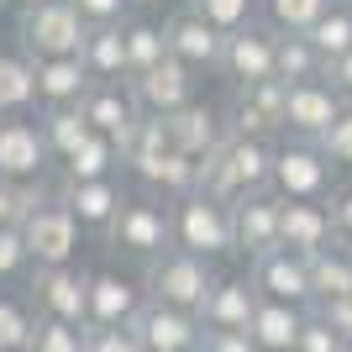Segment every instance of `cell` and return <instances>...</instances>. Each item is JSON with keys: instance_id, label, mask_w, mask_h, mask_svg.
I'll list each match as a JSON object with an SVG mask.
<instances>
[{"instance_id": "cell-5", "label": "cell", "mask_w": 352, "mask_h": 352, "mask_svg": "<svg viewBox=\"0 0 352 352\" xmlns=\"http://www.w3.org/2000/svg\"><path fill=\"white\" fill-rule=\"evenodd\" d=\"M216 263L210 258H200V252H184V248H168L163 258H153L147 263V300H163V305L174 310H206L210 289H216Z\"/></svg>"}, {"instance_id": "cell-47", "label": "cell", "mask_w": 352, "mask_h": 352, "mask_svg": "<svg viewBox=\"0 0 352 352\" xmlns=\"http://www.w3.org/2000/svg\"><path fill=\"white\" fill-rule=\"evenodd\" d=\"M326 79H331V85L342 89V100L352 105V53H342L337 63H326Z\"/></svg>"}, {"instance_id": "cell-14", "label": "cell", "mask_w": 352, "mask_h": 352, "mask_svg": "<svg viewBox=\"0 0 352 352\" xmlns=\"http://www.w3.org/2000/svg\"><path fill=\"white\" fill-rule=\"evenodd\" d=\"M252 284H258V294H268V300H289V305H316V279H310V258L294 248H274L263 252V258H252L248 263Z\"/></svg>"}, {"instance_id": "cell-39", "label": "cell", "mask_w": 352, "mask_h": 352, "mask_svg": "<svg viewBox=\"0 0 352 352\" xmlns=\"http://www.w3.org/2000/svg\"><path fill=\"white\" fill-rule=\"evenodd\" d=\"M21 274H32L27 236H21V226H0V284L21 279Z\"/></svg>"}, {"instance_id": "cell-52", "label": "cell", "mask_w": 352, "mask_h": 352, "mask_svg": "<svg viewBox=\"0 0 352 352\" xmlns=\"http://www.w3.org/2000/svg\"><path fill=\"white\" fill-rule=\"evenodd\" d=\"M347 352H352V342H347Z\"/></svg>"}, {"instance_id": "cell-10", "label": "cell", "mask_w": 352, "mask_h": 352, "mask_svg": "<svg viewBox=\"0 0 352 352\" xmlns=\"http://www.w3.org/2000/svg\"><path fill=\"white\" fill-rule=\"evenodd\" d=\"M53 147L43 137V121L37 116H6L0 121V174L21 179V184H43L47 168H53Z\"/></svg>"}, {"instance_id": "cell-48", "label": "cell", "mask_w": 352, "mask_h": 352, "mask_svg": "<svg viewBox=\"0 0 352 352\" xmlns=\"http://www.w3.org/2000/svg\"><path fill=\"white\" fill-rule=\"evenodd\" d=\"M126 6H132V11H147V16H153V11L163 6V0H126Z\"/></svg>"}, {"instance_id": "cell-9", "label": "cell", "mask_w": 352, "mask_h": 352, "mask_svg": "<svg viewBox=\"0 0 352 352\" xmlns=\"http://www.w3.org/2000/svg\"><path fill=\"white\" fill-rule=\"evenodd\" d=\"M27 294L37 316L69 326H89V268L79 263H58V268H32L27 274Z\"/></svg>"}, {"instance_id": "cell-41", "label": "cell", "mask_w": 352, "mask_h": 352, "mask_svg": "<svg viewBox=\"0 0 352 352\" xmlns=\"http://www.w3.org/2000/svg\"><path fill=\"white\" fill-rule=\"evenodd\" d=\"M89 352H147L132 326H89Z\"/></svg>"}, {"instance_id": "cell-28", "label": "cell", "mask_w": 352, "mask_h": 352, "mask_svg": "<svg viewBox=\"0 0 352 352\" xmlns=\"http://www.w3.org/2000/svg\"><path fill=\"white\" fill-rule=\"evenodd\" d=\"M79 58H85L89 79H132V58H126V37H121V27H89Z\"/></svg>"}, {"instance_id": "cell-17", "label": "cell", "mask_w": 352, "mask_h": 352, "mask_svg": "<svg viewBox=\"0 0 352 352\" xmlns=\"http://www.w3.org/2000/svg\"><path fill=\"white\" fill-rule=\"evenodd\" d=\"M163 27H168V53H174V58H184L190 69H200V74H216V69H221L226 32L210 27L195 6H184V0H179V11L163 16Z\"/></svg>"}, {"instance_id": "cell-27", "label": "cell", "mask_w": 352, "mask_h": 352, "mask_svg": "<svg viewBox=\"0 0 352 352\" xmlns=\"http://www.w3.org/2000/svg\"><path fill=\"white\" fill-rule=\"evenodd\" d=\"M32 63H37V95H43V105H79L85 89L95 85L85 58H32Z\"/></svg>"}, {"instance_id": "cell-36", "label": "cell", "mask_w": 352, "mask_h": 352, "mask_svg": "<svg viewBox=\"0 0 352 352\" xmlns=\"http://www.w3.org/2000/svg\"><path fill=\"white\" fill-rule=\"evenodd\" d=\"M184 6H195V11L221 32H242L263 16V0H184Z\"/></svg>"}, {"instance_id": "cell-3", "label": "cell", "mask_w": 352, "mask_h": 352, "mask_svg": "<svg viewBox=\"0 0 352 352\" xmlns=\"http://www.w3.org/2000/svg\"><path fill=\"white\" fill-rule=\"evenodd\" d=\"M89 21L74 11V0H43L16 11V47L27 58H79Z\"/></svg>"}, {"instance_id": "cell-11", "label": "cell", "mask_w": 352, "mask_h": 352, "mask_svg": "<svg viewBox=\"0 0 352 352\" xmlns=\"http://www.w3.org/2000/svg\"><path fill=\"white\" fill-rule=\"evenodd\" d=\"M342 111H347V100L331 79H300V85H289V100H284V137L321 142Z\"/></svg>"}, {"instance_id": "cell-43", "label": "cell", "mask_w": 352, "mask_h": 352, "mask_svg": "<svg viewBox=\"0 0 352 352\" xmlns=\"http://www.w3.org/2000/svg\"><path fill=\"white\" fill-rule=\"evenodd\" d=\"M74 11L85 16L89 27H121L126 16H137L126 0H74Z\"/></svg>"}, {"instance_id": "cell-7", "label": "cell", "mask_w": 352, "mask_h": 352, "mask_svg": "<svg viewBox=\"0 0 352 352\" xmlns=\"http://www.w3.org/2000/svg\"><path fill=\"white\" fill-rule=\"evenodd\" d=\"M79 216L63 206V195H43L32 216L21 221V236H27V252H32V268H58V263H74L79 258Z\"/></svg>"}, {"instance_id": "cell-31", "label": "cell", "mask_w": 352, "mask_h": 352, "mask_svg": "<svg viewBox=\"0 0 352 352\" xmlns=\"http://www.w3.org/2000/svg\"><path fill=\"white\" fill-rule=\"evenodd\" d=\"M310 279H316V300H347L352 294V248L331 242L310 258Z\"/></svg>"}, {"instance_id": "cell-30", "label": "cell", "mask_w": 352, "mask_h": 352, "mask_svg": "<svg viewBox=\"0 0 352 352\" xmlns=\"http://www.w3.org/2000/svg\"><path fill=\"white\" fill-rule=\"evenodd\" d=\"M37 121H43V137H47V147H53V158H58V163L69 158L89 132H95L89 116H85V105H43Z\"/></svg>"}, {"instance_id": "cell-16", "label": "cell", "mask_w": 352, "mask_h": 352, "mask_svg": "<svg viewBox=\"0 0 352 352\" xmlns=\"http://www.w3.org/2000/svg\"><path fill=\"white\" fill-rule=\"evenodd\" d=\"M147 305V284L121 268H89V326H132Z\"/></svg>"}, {"instance_id": "cell-34", "label": "cell", "mask_w": 352, "mask_h": 352, "mask_svg": "<svg viewBox=\"0 0 352 352\" xmlns=\"http://www.w3.org/2000/svg\"><path fill=\"white\" fill-rule=\"evenodd\" d=\"M310 43L321 47L326 63H337L342 53H352V0H337V6L310 27Z\"/></svg>"}, {"instance_id": "cell-22", "label": "cell", "mask_w": 352, "mask_h": 352, "mask_svg": "<svg viewBox=\"0 0 352 352\" xmlns=\"http://www.w3.org/2000/svg\"><path fill=\"white\" fill-rule=\"evenodd\" d=\"M168 137H174L179 153H190V158H210L232 132H226V111H216V105H206V100H190L184 111L168 116Z\"/></svg>"}, {"instance_id": "cell-2", "label": "cell", "mask_w": 352, "mask_h": 352, "mask_svg": "<svg viewBox=\"0 0 352 352\" xmlns=\"http://www.w3.org/2000/svg\"><path fill=\"white\" fill-rule=\"evenodd\" d=\"M105 248L116 252V258H126V263H153V258H163V252L174 248V206L168 200H158V195H132L126 206H121V216L111 221V232H105Z\"/></svg>"}, {"instance_id": "cell-53", "label": "cell", "mask_w": 352, "mask_h": 352, "mask_svg": "<svg viewBox=\"0 0 352 352\" xmlns=\"http://www.w3.org/2000/svg\"><path fill=\"white\" fill-rule=\"evenodd\" d=\"M0 121H6V116H0Z\"/></svg>"}, {"instance_id": "cell-35", "label": "cell", "mask_w": 352, "mask_h": 352, "mask_svg": "<svg viewBox=\"0 0 352 352\" xmlns=\"http://www.w3.org/2000/svg\"><path fill=\"white\" fill-rule=\"evenodd\" d=\"M337 0H263V21L274 32H310Z\"/></svg>"}, {"instance_id": "cell-8", "label": "cell", "mask_w": 352, "mask_h": 352, "mask_svg": "<svg viewBox=\"0 0 352 352\" xmlns=\"http://www.w3.org/2000/svg\"><path fill=\"white\" fill-rule=\"evenodd\" d=\"M221 79L232 89H252L263 79H279V32L268 21H252L242 32H226V47H221Z\"/></svg>"}, {"instance_id": "cell-38", "label": "cell", "mask_w": 352, "mask_h": 352, "mask_svg": "<svg viewBox=\"0 0 352 352\" xmlns=\"http://www.w3.org/2000/svg\"><path fill=\"white\" fill-rule=\"evenodd\" d=\"M37 200H43V184H21V179L0 174V226H21Z\"/></svg>"}, {"instance_id": "cell-15", "label": "cell", "mask_w": 352, "mask_h": 352, "mask_svg": "<svg viewBox=\"0 0 352 352\" xmlns=\"http://www.w3.org/2000/svg\"><path fill=\"white\" fill-rule=\"evenodd\" d=\"M126 174H132L147 195L168 200V206L200 190V158L179 153L174 142H168V147H158V153H142V158H132V163H126Z\"/></svg>"}, {"instance_id": "cell-21", "label": "cell", "mask_w": 352, "mask_h": 352, "mask_svg": "<svg viewBox=\"0 0 352 352\" xmlns=\"http://www.w3.org/2000/svg\"><path fill=\"white\" fill-rule=\"evenodd\" d=\"M337 242V221H331V200H284L279 216V248H294L316 258L321 248Z\"/></svg>"}, {"instance_id": "cell-1", "label": "cell", "mask_w": 352, "mask_h": 352, "mask_svg": "<svg viewBox=\"0 0 352 352\" xmlns=\"http://www.w3.org/2000/svg\"><path fill=\"white\" fill-rule=\"evenodd\" d=\"M274 153L279 142H263V137H226L210 158H200V190L226 206H236L242 195L274 190Z\"/></svg>"}, {"instance_id": "cell-45", "label": "cell", "mask_w": 352, "mask_h": 352, "mask_svg": "<svg viewBox=\"0 0 352 352\" xmlns=\"http://www.w3.org/2000/svg\"><path fill=\"white\" fill-rule=\"evenodd\" d=\"M200 352H258V342H252V331H206Z\"/></svg>"}, {"instance_id": "cell-50", "label": "cell", "mask_w": 352, "mask_h": 352, "mask_svg": "<svg viewBox=\"0 0 352 352\" xmlns=\"http://www.w3.org/2000/svg\"><path fill=\"white\" fill-rule=\"evenodd\" d=\"M6 6H11V0H0V11H6Z\"/></svg>"}, {"instance_id": "cell-23", "label": "cell", "mask_w": 352, "mask_h": 352, "mask_svg": "<svg viewBox=\"0 0 352 352\" xmlns=\"http://www.w3.org/2000/svg\"><path fill=\"white\" fill-rule=\"evenodd\" d=\"M258 284H252V274H242V279H216V289H210L206 310H200V321H206V331H248L252 326V310H258Z\"/></svg>"}, {"instance_id": "cell-40", "label": "cell", "mask_w": 352, "mask_h": 352, "mask_svg": "<svg viewBox=\"0 0 352 352\" xmlns=\"http://www.w3.org/2000/svg\"><path fill=\"white\" fill-rule=\"evenodd\" d=\"M321 147H326V158L337 163L342 174H352V105L342 111L337 121H331V132L321 137Z\"/></svg>"}, {"instance_id": "cell-49", "label": "cell", "mask_w": 352, "mask_h": 352, "mask_svg": "<svg viewBox=\"0 0 352 352\" xmlns=\"http://www.w3.org/2000/svg\"><path fill=\"white\" fill-rule=\"evenodd\" d=\"M11 6H16V11H27V6H43V0H11Z\"/></svg>"}, {"instance_id": "cell-18", "label": "cell", "mask_w": 352, "mask_h": 352, "mask_svg": "<svg viewBox=\"0 0 352 352\" xmlns=\"http://www.w3.org/2000/svg\"><path fill=\"white\" fill-rule=\"evenodd\" d=\"M132 331L147 342V352H200V342H206V321L195 310H174L163 300H147L137 310Z\"/></svg>"}, {"instance_id": "cell-6", "label": "cell", "mask_w": 352, "mask_h": 352, "mask_svg": "<svg viewBox=\"0 0 352 352\" xmlns=\"http://www.w3.org/2000/svg\"><path fill=\"white\" fill-rule=\"evenodd\" d=\"M337 163L326 158L321 142L305 137H279L274 153V195L279 200H331L337 195Z\"/></svg>"}, {"instance_id": "cell-19", "label": "cell", "mask_w": 352, "mask_h": 352, "mask_svg": "<svg viewBox=\"0 0 352 352\" xmlns=\"http://www.w3.org/2000/svg\"><path fill=\"white\" fill-rule=\"evenodd\" d=\"M58 195H63V206L79 216V226L85 232H111V221L121 216V206L132 200V190L116 179H85V184H74V179H58Z\"/></svg>"}, {"instance_id": "cell-13", "label": "cell", "mask_w": 352, "mask_h": 352, "mask_svg": "<svg viewBox=\"0 0 352 352\" xmlns=\"http://www.w3.org/2000/svg\"><path fill=\"white\" fill-rule=\"evenodd\" d=\"M132 89H137V100H142L147 116H174V111H184L190 100H200V69H190L184 58L168 53L163 63L132 74Z\"/></svg>"}, {"instance_id": "cell-25", "label": "cell", "mask_w": 352, "mask_h": 352, "mask_svg": "<svg viewBox=\"0 0 352 352\" xmlns=\"http://www.w3.org/2000/svg\"><path fill=\"white\" fill-rule=\"evenodd\" d=\"M121 168H126V153H121V142H116V137H105V132H89L85 142H79L69 158L58 163V179L85 184V179H116Z\"/></svg>"}, {"instance_id": "cell-20", "label": "cell", "mask_w": 352, "mask_h": 352, "mask_svg": "<svg viewBox=\"0 0 352 352\" xmlns=\"http://www.w3.org/2000/svg\"><path fill=\"white\" fill-rule=\"evenodd\" d=\"M279 216H284V200L274 190L263 195H242L232 206V221H236V258H263V252L279 248Z\"/></svg>"}, {"instance_id": "cell-24", "label": "cell", "mask_w": 352, "mask_h": 352, "mask_svg": "<svg viewBox=\"0 0 352 352\" xmlns=\"http://www.w3.org/2000/svg\"><path fill=\"white\" fill-rule=\"evenodd\" d=\"M310 310L305 305H289V300H258V310H252V342H258V352H294L300 347V331H305Z\"/></svg>"}, {"instance_id": "cell-46", "label": "cell", "mask_w": 352, "mask_h": 352, "mask_svg": "<svg viewBox=\"0 0 352 352\" xmlns=\"http://www.w3.org/2000/svg\"><path fill=\"white\" fill-rule=\"evenodd\" d=\"M331 221H337V242L352 248V179L337 184V195H331Z\"/></svg>"}, {"instance_id": "cell-32", "label": "cell", "mask_w": 352, "mask_h": 352, "mask_svg": "<svg viewBox=\"0 0 352 352\" xmlns=\"http://www.w3.org/2000/svg\"><path fill=\"white\" fill-rule=\"evenodd\" d=\"M279 79L300 85V79H326V58L310 43V32H279Z\"/></svg>"}, {"instance_id": "cell-51", "label": "cell", "mask_w": 352, "mask_h": 352, "mask_svg": "<svg viewBox=\"0 0 352 352\" xmlns=\"http://www.w3.org/2000/svg\"><path fill=\"white\" fill-rule=\"evenodd\" d=\"M16 352H32V347H16Z\"/></svg>"}, {"instance_id": "cell-26", "label": "cell", "mask_w": 352, "mask_h": 352, "mask_svg": "<svg viewBox=\"0 0 352 352\" xmlns=\"http://www.w3.org/2000/svg\"><path fill=\"white\" fill-rule=\"evenodd\" d=\"M37 105H43V95H37V63L21 47H6L0 53V116H32Z\"/></svg>"}, {"instance_id": "cell-29", "label": "cell", "mask_w": 352, "mask_h": 352, "mask_svg": "<svg viewBox=\"0 0 352 352\" xmlns=\"http://www.w3.org/2000/svg\"><path fill=\"white\" fill-rule=\"evenodd\" d=\"M121 37H126L132 74H142V69H153V63L168 58V27H163L158 16H147V11L126 16V21H121Z\"/></svg>"}, {"instance_id": "cell-4", "label": "cell", "mask_w": 352, "mask_h": 352, "mask_svg": "<svg viewBox=\"0 0 352 352\" xmlns=\"http://www.w3.org/2000/svg\"><path fill=\"white\" fill-rule=\"evenodd\" d=\"M174 248L184 252H200L210 263L232 258L236 252V221H232V206L216 200V195L195 190L184 200H174Z\"/></svg>"}, {"instance_id": "cell-12", "label": "cell", "mask_w": 352, "mask_h": 352, "mask_svg": "<svg viewBox=\"0 0 352 352\" xmlns=\"http://www.w3.org/2000/svg\"><path fill=\"white\" fill-rule=\"evenodd\" d=\"M85 116H89V126L95 132H105V137H116L121 142V153H126V142H132V132L142 126V100H137V89H132V79H95V85L85 89Z\"/></svg>"}, {"instance_id": "cell-44", "label": "cell", "mask_w": 352, "mask_h": 352, "mask_svg": "<svg viewBox=\"0 0 352 352\" xmlns=\"http://www.w3.org/2000/svg\"><path fill=\"white\" fill-rule=\"evenodd\" d=\"M310 310H316V316H321L331 331H342V337L352 342V294H347V300H316Z\"/></svg>"}, {"instance_id": "cell-42", "label": "cell", "mask_w": 352, "mask_h": 352, "mask_svg": "<svg viewBox=\"0 0 352 352\" xmlns=\"http://www.w3.org/2000/svg\"><path fill=\"white\" fill-rule=\"evenodd\" d=\"M294 352H347V337L331 331V326L310 310V321H305V331H300V347H294Z\"/></svg>"}, {"instance_id": "cell-37", "label": "cell", "mask_w": 352, "mask_h": 352, "mask_svg": "<svg viewBox=\"0 0 352 352\" xmlns=\"http://www.w3.org/2000/svg\"><path fill=\"white\" fill-rule=\"evenodd\" d=\"M32 352H89V326H69V321L43 316L37 337H32Z\"/></svg>"}, {"instance_id": "cell-33", "label": "cell", "mask_w": 352, "mask_h": 352, "mask_svg": "<svg viewBox=\"0 0 352 352\" xmlns=\"http://www.w3.org/2000/svg\"><path fill=\"white\" fill-rule=\"evenodd\" d=\"M37 305L32 294H0V352H16V347H32L37 337Z\"/></svg>"}]
</instances>
